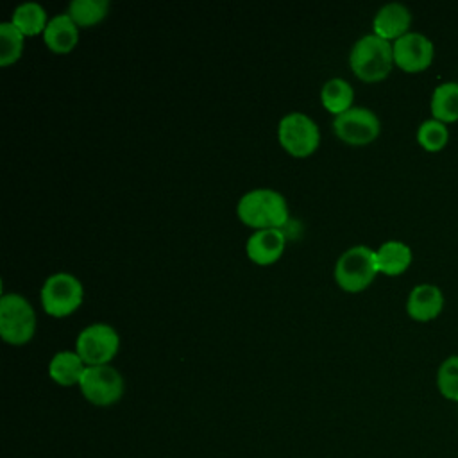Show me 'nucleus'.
I'll use <instances>...</instances> for the list:
<instances>
[{
    "label": "nucleus",
    "instance_id": "obj_22",
    "mask_svg": "<svg viewBox=\"0 0 458 458\" xmlns=\"http://www.w3.org/2000/svg\"><path fill=\"white\" fill-rule=\"evenodd\" d=\"M417 141L428 152L442 150L449 141V129L445 123L429 118L424 120L417 129Z\"/></svg>",
    "mask_w": 458,
    "mask_h": 458
},
{
    "label": "nucleus",
    "instance_id": "obj_12",
    "mask_svg": "<svg viewBox=\"0 0 458 458\" xmlns=\"http://www.w3.org/2000/svg\"><path fill=\"white\" fill-rule=\"evenodd\" d=\"M444 310V293L433 283L415 284L406 299V311L413 320L429 322Z\"/></svg>",
    "mask_w": 458,
    "mask_h": 458
},
{
    "label": "nucleus",
    "instance_id": "obj_18",
    "mask_svg": "<svg viewBox=\"0 0 458 458\" xmlns=\"http://www.w3.org/2000/svg\"><path fill=\"white\" fill-rule=\"evenodd\" d=\"M352 98H354L352 86L345 79H340V77H333V79L326 81L320 89V100H322L324 107L329 113H333L335 116L347 111L349 107H352Z\"/></svg>",
    "mask_w": 458,
    "mask_h": 458
},
{
    "label": "nucleus",
    "instance_id": "obj_6",
    "mask_svg": "<svg viewBox=\"0 0 458 458\" xmlns=\"http://www.w3.org/2000/svg\"><path fill=\"white\" fill-rule=\"evenodd\" d=\"M277 136L281 145L297 157L311 154L320 141L318 125L311 116L301 111H292L279 120Z\"/></svg>",
    "mask_w": 458,
    "mask_h": 458
},
{
    "label": "nucleus",
    "instance_id": "obj_15",
    "mask_svg": "<svg viewBox=\"0 0 458 458\" xmlns=\"http://www.w3.org/2000/svg\"><path fill=\"white\" fill-rule=\"evenodd\" d=\"M376 261L381 274L399 276L411 263V249L401 240H386L376 249Z\"/></svg>",
    "mask_w": 458,
    "mask_h": 458
},
{
    "label": "nucleus",
    "instance_id": "obj_7",
    "mask_svg": "<svg viewBox=\"0 0 458 458\" xmlns=\"http://www.w3.org/2000/svg\"><path fill=\"white\" fill-rule=\"evenodd\" d=\"M82 301V284L70 272L48 276L41 286V302L48 315L64 317L77 310Z\"/></svg>",
    "mask_w": 458,
    "mask_h": 458
},
{
    "label": "nucleus",
    "instance_id": "obj_11",
    "mask_svg": "<svg viewBox=\"0 0 458 458\" xmlns=\"http://www.w3.org/2000/svg\"><path fill=\"white\" fill-rule=\"evenodd\" d=\"M411 13L401 2H388L377 9L372 20V32L386 41H395L410 32Z\"/></svg>",
    "mask_w": 458,
    "mask_h": 458
},
{
    "label": "nucleus",
    "instance_id": "obj_19",
    "mask_svg": "<svg viewBox=\"0 0 458 458\" xmlns=\"http://www.w3.org/2000/svg\"><path fill=\"white\" fill-rule=\"evenodd\" d=\"M11 21L23 32V36H34L45 30L48 20L47 11L38 2H21L14 7Z\"/></svg>",
    "mask_w": 458,
    "mask_h": 458
},
{
    "label": "nucleus",
    "instance_id": "obj_23",
    "mask_svg": "<svg viewBox=\"0 0 458 458\" xmlns=\"http://www.w3.org/2000/svg\"><path fill=\"white\" fill-rule=\"evenodd\" d=\"M437 388L444 399L458 403V354L447 356L438 365Z\"/></svg>",
    "mask_w": 458,
    "mask_h": 458
},
{
    "label": "nucleus",
    "instance_id": "obj_16",
    "mask_svg": "<svg viewBox=\"0 0 458 458\" xmlns=\"http://www.w3.org/2000/svg\"><path fill=\"white\" fill-rule=\"evenodd\" d=\"M86 367L88 365L82 361L77 351H59L48 363V374L57 385L72 386L81 383Z\"/></svg>",
    "mask_w": 458,
    "mask_h": 458
},
{
    "label": "nucleus",
    "instance_id": "obj_10",
    "mask_svg": "<svg viewBox=\"0 0 458 458\" xmlns=\"http://www.w3.org/2000/svg\"><path fill=\"white\" fill-rule=\"evenodd\" d=\"M394 63L408 73H417L426 70L435 57L433 41L420 32H406L392 43Z\"/></svg>",
    "mask_w": 458,
    "mask_h": 458
},
{
    "label": "nucleus",
    "instance_id": "obj_24",
    "mask_svg": "<svg viewBox=\"0 0 458 458\" xmlns=\"http://www.w3.org/2000/svg\"><path fill=\"white\" fill-rule=\"evenodd\" d=\"M456 415H458V403H456Z\"/></svg>",
    "mask_w": 458,
    "mask_h": 458
},
{
    "label": "nucleus",
    "instance_id": "obj_21",
    "mask_svg": "<svg viewBox=\"0 0 458 458\" xmlns=\"http://www.w3.org/2000/svg\"><path fill=\"white\" fill-rule=\"evenodd\" d=\"M23 32L9 20L0 23V64L14 63L23 50Z\"/></svg>",
    "mask_w": 458,
    "mask_h": 458
},
{
    "label": "nucleus",
    "instance_id": "obj_3",
    "mask_svg": "<svg viewBox=\"0 0 458 458\" xmlns=\"http://www.w3.org/2000/svg\"><path fill=\"white\" fill-rule=\"evenodd\" d=\"M379 274L376 249L367 245L349 247L340 254L335 265V279L347 292L365 290Z\"/></svg>",
    "mask_w": 458,
    "mask_h": 458
},
{
    "label": "nucleus",
    "instance_id": "obj_17",
    "mask_svg": "<svg viewBox=\"0 0 458 458\" xmlns=\"http://www.w3.org/2000/svg\"><path fill=\"white\" fill-rule=\"evenodd\" d=\"M429 109H431V118L445 125L458 122V82L454 81L440 82L431 93Z\"/></svg>",
    "mask_w": 458,
    "mask_h": 458
},
{
    "label": "nucleus",
    "instance_id": "obj_9",
    "mask_svg": "<svg viewBox=\"0 0 458 458\" xmlns=\"http://www.w3.org/2000/svg\"><path fill=\"white\" fill-rule=\"evenodd\" d=\"M333 129L349 145H367L377 138L381 123L372 109L352 106L333 118Z\"/></svg>",
    "mask_w": 458,
    "mask_h": 458
},
{
    "label": "nucleus",
    "instance_id": "obj_1",
    "mask_svg": "<svg viewBox=\"0 0 458 458\" xmlns=\"http://www.w3.org/2000/svg\"><path fill=\"white\" fill-rule=\"evenodd\" d=\"M236 211L242 222L256 229H279L288 220L286 199L272 188H256L243 193Z\"/></svg>",
    "mask_w": 458,
    "mask_h": 458
},
{
    "label": "nucleus",
    "instance_id": "obj_13",
    "mask_svg": "<svg viewBox=\"0 0 458 458\" xmlns=\"http://www.w3.org/2000/svg\"><path fill=\"white\" fill-rule=\"evenodd\" d=\"M247 254L254 263L268 265L274 263L284 249V233L277 227L256 229L247 240Z\"/></svg>",
    "mask_w": 458,
    "mask_h": 458
},
{
    "label": "nucleus",
    "instance_id": "obj_4",
    "mask_svg": "<svg viewBox=\"0 0 458 458\" xmlns=\"http://www.w3.org/2000/svg\"><path fill=\"white\" fill-rule=\"evenodd\" d=\"M36 329V315L30 302L20 293H2L0 297V333L14 345L29 342Z\"/></svg>",
    "mask_w": 458,
    "mask_h": 458
},
{
    "label": "nucleus",
    "instance_id": "obj_8",
    "mask_svg": "<svg viewBox=\"0 0 458 458\" xmlns=\"http://www.w3.org/2000/svg\"><path fill=\"white\" fill-rule=\"evenodd\" d=\"M79 388L86 401L95 406H109L114 404L123 394V377L122 374L107 365H88Z\"/></svg>",
    "mask_w": 458,
    "mask_h": 458
},
{
    "label": "nucleus",
    "instance_id": "obj_2",
    "mask_svg": "<svg viewBox=\"0 0 458 458\" xmlns=\"http://www.w3.org/2000/svg\"><path fill=\"white\" fill-rule=\"evenodd\" d=\"M349 64L354 75L361 81L374 82L385 79L395 64L392 41H386L374 32L361 36L351 48Z\"/></svg>",
    "mask_w": 458,
    "mask_h": 458
},
{
    "label": "nucleus",
    "instance_id": "obj_20",
    "mask_svg": "<svg viewBox=\"0 0 458 458\" xmlns=\"http://www.w3.org/2000/svg\"><path fill=\"white\" fill-rule=\"evenodd\" d=\"M107 9H109L107 0H72L66 13L72 16V20L77 25L88 27L104 20L107 14Z\"/></svg>",
    "mask_w": 458,
    "mask_h": 458
},
{
    "label": "nucleus",
    "instance_id": "obj_5",
    "mask_svg": "<svg viewBox=\"0 0 458 458\" xmlns=\"http://www.w3.org/2000/svg\"><path fill=\"white\" fill-rule=\"evenodd\" d=\"M120 347L116 329L106 322H95L81 329L75 340V351L86 365H107Z\"/></svg>",
    "mask_w": 458,
    "mask_h": 458
},
{
    "label": "nucleus",
    "instance_id": "obj_14",
    "mask_svg": "<svg viewBox=\"0 0 458 458\" xmlns=\"http://www.w3.org/2000/svg\"><path fill=\"white\" fill-rule=\"evenodd\" d=\"M79 25L72 20L68 13L55 14L54 18L48 20L45 30H43V39L47 47L54 52L64 54L70 52L79 39Z\"/></svg>",
    "mask_w": 458,
    "mask_h": 458
}]
</instances>
